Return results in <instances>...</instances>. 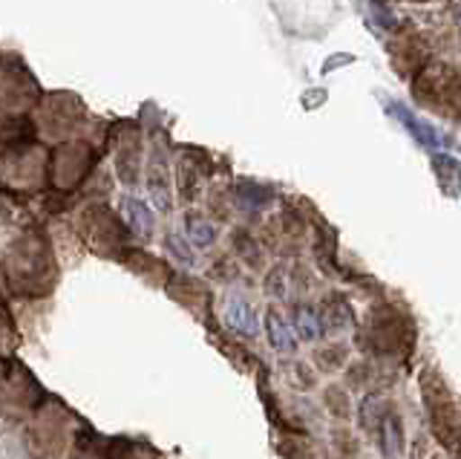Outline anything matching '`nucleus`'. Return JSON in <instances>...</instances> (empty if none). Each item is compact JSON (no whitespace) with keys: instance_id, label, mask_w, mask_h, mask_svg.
<instances>
[{"instance_id":"nucleus-1","label":"nucleus","mask_w":461,"mask_h":459,"mask_svg":"<svg viewBox=\"0 0 461 459\" xmlns=\"http://www.w3.org/2000/svg\"><path fill=\"white\" fill-rule=\"evenodd\" d=\"M389 113L398 119V124L407 131L418 145L421 148H429V151H444V148H450V136L447 133H441L436 124H429V122H424V119H418L412 110H407L403 105H389Z\"/></svg>"},{"instance_id":"nucleus-2","label":"nucleus","mask_w":461,"mask_h":459,"mask_svg":"<svg viewBox=\"0 0 461 459\" xmlns=\"http://www.w3.org/2000/svg\"><path fill=\"white\" fill-rule=\"evenodd\" d=\"M225 324L245 338H257V333H259V321H257L254 307L240 295H230L225 300Z\"/></svg>"},{"instance_id":"nucleus-3","label":"nucleus","mask_w":461,"mask_h":459,"mask_svg":"<svg viewBox=\"0 0 461 459\" xmlns=\"http://www.w3.org/2000/svg\"><path fill=\"white\" fill-rule=\"evenodd\" d=\"M122 217L130 225V232L139 234L141 240H148L153 234V211L148 203H141V199L124 197L122 199Z\"/></svg>"},{"instance_id":"nucleus-4","label":"nucleus","mask_w":461,"mask_h":459,"mask_svg":"<svg viewBox=\"0 0 461 459\" xmlns=\"http://www.w3.org/2000/svg\"><path fill=\"white\" fill-rule=\"evenodd\" d=\"M266 333H268L271 347L277 353H292L297 347V333L292 329V324L283 318V312H277L274 307L266 315Z\"/></svg>"},{"instance_id":"nucleus-5","label":"nucleus","mask_w":461,"mask_h":459,"mask_svg":"<svg viewBox=\"0 0 461 459\" xmlns=\"http://www.w3.org/2000/svg\"><path fill=\"white\" fill-rule=\"evenodd\" d=\"M432 170H436L438 188L447 197L461 194V162L458 160H453V156H447V153H436L432 156Z\"/></svg>"},{"instance_id":"nucleus-6","label":"nucleus","mask_w":461,"mask_h":459,"mask_svg":"<svg viewBox=\"0 0 461 459\" xmlns=\"http://www.w3.org/2000/svg\"><path fill=\"white\" fill-rule=\"evenodd\" d=\"M294 333L300 341H317L326 329H323V318L317 315L309 304H300L294 309Z\"/></svg>"},{"instance_id":"nucleus-7","label":"nucleus","mask_w":461,"mask_h":459,"mask_svg":"<svg viewBox=\"0 0 461 459\" xmlns=\"http://www.w3.org/2000/svg\"><path fill=\"white\" fill-rule=\"evenodd\" d=\"M185 232H187V243L196 249H208L213 246V240H216V228L213 223H208L202 214H187L185 217Z\"/></svg>"},{"instance_id":"nucleus-8","label":"nucleus","mask_w":461,"mask_h":459,"mask_svg":"<svg viewBox=\"0 0 461 459\" xmlns=\"http://www.w3.org/2000/svg\"><path fill=\"white\" fill-rule=\"evenodd\" d=\"M167 246H170V252H173V254H176V257H179V261H182V263H187V266H194V252H191V249H187V243H182V240H179L176 234H170V237H167Z\"/></svg>"},{"instance_id":"nucleus-9","label":"nucleus","mask_w":461,"mask_h":459,"mask_svg":"<svg viewBox=\"0 0 461 459\" xmlns=\"http://www.w3.org/2000/svg\"><path fill=\"white\" fill-rule=\"evenodd\" d=\"M458 23H461V9H458Z\"/></svg>"}]
</instances>
